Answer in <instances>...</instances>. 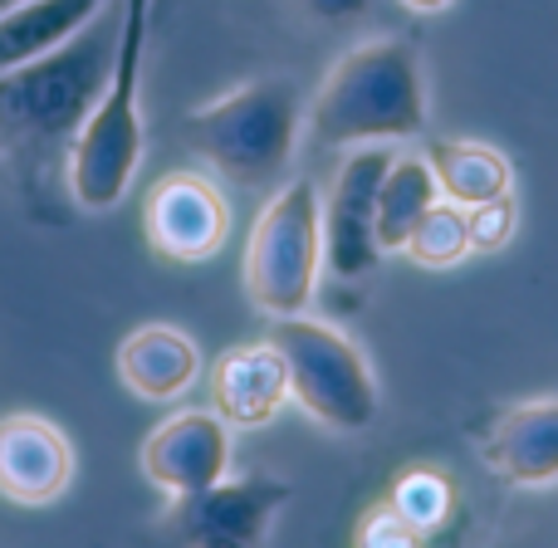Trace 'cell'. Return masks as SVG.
Masks as SVG:
<instances>
[{"mask_svg":"<svg viewBox=\"0 0 558 548\" xmlns=\"http://www.w3.org/2000/svg\"><path fill=\"white\" fill-rule=\"evenodd\" d=\"M118 54V5L108 0L84 29L39 59L0 74V153L45 167L74 147Z\"/></svg>","mask_w":558,"mask_h":548,"instance_id":"6da1fadb","label":"cell"},{"mask_svg":"<svg viewBox=\"0 0 558 548\" xmlns=\"http://www.w3.org/2000/svg\"><path fill=\"white\" fill-rule=\"evenodd\" d=\"M432 123L426 69L412 39H363L324 74L304 127L318 147H363V143H412Z\"/></svg>","mask_w":558,"mask_h":548,"instance_id":"7a4b0ae2","label":"cell"},{"mask_svg":"<svg viewBox=\"0 0 558 548\" xmlns=\"http://www.w3.org/2000/svg\"><path fill=\"white\" fill-rule=\"evenodd\" d=\"M153 0H118V54L88 123L64 157L69 196L78 211H113L143 167V64Z\"/></svg>","mask_w":558,"mask_h":548,"instance_id":"3957f363","label":"cell"},{"mask_svg":"<svg viewBox=\"0 0 558 548\" xmlns=\"http://www.w3.org/2000/svg\"><path fill=\"white\" fill-rule=\"evenodd\" d=\"M308 103L294 78H251L182 118V143L221 182L260 192L284 182Z\"/></svg>","mask_w":558,"mask_h":548,"instance_id":"277c9868","label":"cell"},{"mask_svg":"<svg viewBox=\"0 0 558 548\" xmlns=\"http://www.w3.org/2000/svg\"><path fill=\"white\" fill-rule=\"evenodd\" d=\"M265 338L284 357L289 402H299V412L314 416L324 431L357 436L377 422V412H383L377 373L343 328L294 314V318H270Z\"/></svg>","mask_w":558,"mask_h":548,"instance_id":"5b68a950","label":"cell"},{"mask_svg":"<svg viewBox=\"0 0 558 548\" xmlns=\"http://www.w3.org/2000/svg\"><path fill=\"white\" fill-rule=\"evenodd\" d=\"M324 279V196L308 176L275 186L245 241V294L265 318L308 314Z\"/></svg>","mask_w":558,"mask_h":548,"instance_id":"8992f818","label":"cell"},{"mask_svg":"<svg viewBox=\"0 0 558 548\" xmlns=\"http://www.w3.org/2000/svg\"><path fill=\"white\" fill-rule=\"evenodd\" d=\"M392 143L348 147L338 162V176L324 202V265L338 279H363L377 270L383 245H377V186L392 162Z\"/></svg>","mask_w":558,"mask_h":548,"instance_id":"52a82bcc","label":"cell"},{"mask_svg":"<svg viewBox=\"0 0 558 548\" xmlns=\"http://www.w3.org/2000/svg\"><path fill=\"white\" fill-rule=\"evenodd\" d=\"M143 235L162 260L202 265L231 241V202L206 172H167L143 202Z\"/></svg>","mask_w":558,"mask_h":548,"instance_id":"ba28073f","label":"cell"},{"mask_svg":"<svg viewBox=\"0 0 558 548\" xmlns=\"http://www.w3.org/2000/svg\"><path fill=\"white\" fill-rule=\"evenodd\" d=\"M231 426L216 412H172L162 426H153L137 451V465L143 475L167 490L172 500H192V495H206L231 475Z\"/></svg>","mask_w":558,"mask_h":548,"instance_id":"9c48e42d","label":"cell"},{"mask_svg":"<svg viewBox=\"0 0 558 548\" xmlns=\"http://www.w3.org/2000/svg\"><path fill=\"white\" fill-rule=\"evenodd\" d=\"M78 475L74 441L64 426H54L39 412L0 416V500L20 510H45L64 500Z\"/></svg>","mask_w":558,"mask_h":548,"instance_id":"30bf717a","label":"cell"},{"mask_svg":"<svg viewBox=\"0 0 558 548\" xmlns=\"http://www.w3.org/2000/svg\"><path fill=\"white\" fill-rule=\"evenodd\" d=\"M289 402V373L284 357L270 338L260 343L226 348L211 367V412L221 416L231 431H255L270 426Z\"/></svg>","mask_w":558,"mask_h":548,"instance_id":"8fae6325","label":"cell"},{"mask_svg":"<svg viewBox=\"0 0 558 548\" xmlns=\"http://www.w3.org/2000/svg\"><path fill=\"white\" fill-rule=\"evenodd\" d=\"M113 367L137 402H177L202 377V348L177 324H143L118 343Z\"/></svg>","mask_w":558,"mask_h":548,"instance_id":"7c38bea8","label":"cell"},{"mask_svg":"<svg viewBox=\"0 0 558 548\" xmlns=\"http://www.w3.org/2000/svg\"><path fill=\"white\" fill-rule=\"evenodd\" d=\"M485 461L495 475L524 490H544L558 485V397H539V402H520L495 422L485 436Z\"/></svg>","mask_w":558,"mask_h":548,"instance_id":"4fadbf2b","label":"cell"},{"mask_svg":"<svg viewBox=\"0 0 558 548\" xmlns=\"http://www.w3.org/2000/svg\"><path fill=\"white\" fill-rule=\"evenodd\" d=\"M426 162H432L441 196L465 206V211L514 192V162L500 147L475 143V137H432L426 143Z\"/></svg>","mask_w":558,"mask_h":548,"instance_id":"5bb4252c","label":"cell"},{"mask_svg":"<svg viewBox=\"0 0 558 548\" xmlns=\"http://www.w3.org/2000/svg\"><path fill=\"white\" fill-rule=\"evenodd\" d=\"M284 500L279 485H265V480H251V485H216L206 495H192L182 500V524L196 544L206 539H241V544H255L260 529L270 524L275 504Z\"/></svg>","mask_w":558,"mask_h":548,"instance_id":"9a60e30c","label":"cell"},{"mask_svg":"<svg viewBox=\"0 0 558 548\" xmlns=\"http://www.w3.org/2000/svg\"><path fill=\"white\" fill-rule=\"evenodd\" d=\"M104 5L108 0H20V5H10L0 15V74L39 59L45 49L64 45Z\"/></svg>","mask_w":558,"mask_h":548,"instance_id":"2e32d148","label":"cell"},{"mask_svg":"<svg viewBox=\"0 0 558 548\" xmlns=\"http://www.w3.org/2000/svg\"><path fill=\"white\" fill-rule=\"evenodd\" d=\"M436 202H441V186H436L426 153H402V147H397L383 172V186H377V245H383V255L402 251L412 226L422 221Z\"/></svg>","mask_w":558,"mask_h":548,"instance_id":"e0dca14e","label":"cell"},{"mask_svg":"<svg viewBox=\"0 0 558 548\" xmlns=\"http://www.w3.org/2000/svg\"><path fill=\"white\" fill-rule=\"evenodd\" d=\"M407 260L422 270H456L461 260H471V231H465V206L456 202H436L422 221L407 235Z\"/></svg>","mask_w":558,"mask_h":548,"instance_id":"ac0fdd59","label":"cell"},{"mask_svg":"<svg viewBox=\"0 0 558 548\" xmlns=\"http://www.w3.org/2000/svg\"><path fill=\"white\" fill-rule=\"evenodd\" d=\"M387 504H392V510L402 514L412 529L432 534V529H441V524L456 514V485L446 480L441 471H426V465H416V471L397 475Z\"/></svg>","mask_w":558,"mask_h":548,"instance_id":"d6986e66","label":"cell"},{"mask_svg":"<svg viewBox=\"0 0 558 548\" xmlns=\"http://www.w3.org/2000/svg\"><path fill=\"white\" fill-rule=\"evenodd\" d=\"M465 231H471V255H500L505 245L520 231V206L510 196H495V202H481L465 211Z\"/></svg>","mask_w":558,"mask_h":548,"instance_id":"ffe728a7","label":"cell"},{"mask_svg":"<svg viewBox=\"0 0 558 548\" xmlns=\"http://www.w3.org/2000/svg\"><path fill=\"white\" fill-rule=\"evenodd\" d=\"M353 548H426V534L412 529L392 504H377L363 524H357V539Z\"/></svg>","mask_w":558,"mask_h":548,"instance_id":"44dd1931","label":"cell"},{"mask_svg":"<svg viewBox=\"0 0 558 548\" xmlns=\"http://www.w3.org/2000/svg\"><path fill=\"white\" fill-rule=\"evenodd\" d=\"M299 5H304L314 20H324V25H348V20L367 15L373 0H299Z\"/></svg>","mask_w":558,"mask_h":548,"instance_id":"7402d4cb","label":"cell"},{"mask_svg":"<svg viewBox=\"0 0 558 548\" xmlns=\"http://www.w3.org/2000/svg\"><path fill=\"white\" fill-rule=\"evenodd\" d=\"M397 5L416 10V15H436V10H451V5H456V0H397Z\"/></svg>","mask_w":558,"mask_h":548,"instance_id":"603a6c76","label":"cell"},{"mask_svg":"<svg viewBox=\"0 0 558 548\" xmlns=\"http://www.w3.org/2000/svg\"><path fill=\"white\" fill-rule=\"evenodd\" d=\"M196 548H255V544H241V539H206V544H196Z\"/></svg>","mask_w":558,"mask_h":548,"instance_id":"cb8c5ba5","label":"cell"},{"mask_svg":"<svg viewBox=\"0 0 558 548\" xmlns=\"http://www.w3.org/2000/svg\"><path fill=\"white\" fill-rule=\"evenodd\" d=\"M10 5H20V0H0V15H5V10H10Z\"/></svg>","mask_w":558,"mask_h":548,"instance_id":"d4e9b609","label":"cell"}]
</instances>
